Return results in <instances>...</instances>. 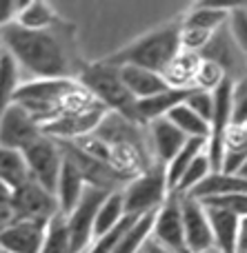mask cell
Segmentation results:
<instances>
[{
    "instance_id": "obj_14",
    "label": "cell",
    "mask_w": 247,
    "mask_h": 253,
    "mask_svg": "<svg viewBox=\"0 0 247 253\" xmlns=\"http://www.w3.org/2000/svg\"><path fill=\"white\" fill-rule=\"evenodd\" d=\"M49 224L34 220H16L0 231V253H40Z\"/></svg>"
},
{
    "instance_id": "obj_35",
    "label": "cell",
    "mask_w": 247,
    "mask_h": 253,
    "mask_svg": "<svg viewBox=\"0 0 247 253\" xmlns=\"http://www.w3.org/2000/svg\"><path fill=\"white\" fill-rule=\"evenodd\" d=\"M203 205L230 211V213L239 215V218H247V193H236V196H225V198H212V200H203Z\"/></svg>"
},
{
    "instance_id": "obj_3",
    "label": "cell",
    "mask_w": 247,
    "mask_h": 253,
    "mask_svg": "<svg viewBox=\"0 0 247 253\" xmlns=\"http://www.w3.org/2000/svg\"><path fill=\"white\" fill-rule=\"evenodd\" d=\"M76 74H78L76 80L80 83V87H85L100 105H105L109 114H116L125 120L141 125L138 123V100L125 87L118 67L105 60L83 62V65H78Z\"/></svg>"
},
{
    "instance_id": "obj_26",
    "label": "cell",
    "mask_w": 247,
    "mask_h": 253,
    "mask_svg": "<svg viewBox=\"0 0 247 253\" xmlns=\"http://www.w3.org/2000/svg\"><path fill=\"white\" fill-rule=\"evenodd\" d=\"M27 180H31V175L27 169L25 156L16 149H7L0 144V182L16 191Z\"/></svg>"
},
{
    "instance_id": "obj_41",
    "label": "cell",
    "mask_w": 247,
    "mask_h": 253,
    "mask_svg": "<svg viewBox=\"0 0 247 253\" xmlns=\"http://www.w3.org/2000/svg\"><path fill=\"white\" fill-rule=\"evenodd\" d=\"M2 51H4V44H2V34H0V56H2Z\"/></svg>"
},
{
    "instance_id": "obj_16",
    "label": "cell",
    "mask_w": 247,
    "mask_h": 253,
    "mask_svg": "<svg viewBox=\"0 0 247 253\" xmlns=\"http://www.w3.org/2000/svg\"><path fill=\"white\" fill-rule=\"evenodd\" d=\"M234 7H221V4H194L187 9V13L181 18L183 29L200 31L207 36H216L230 25V16Z\"/></svg>"
},
{
    "instance_id": "obj_39",
    "label": "cell",
    "mask_w": 247,
    "mask_h": 253,
    "mask_svg": "<svg viewBox=\"0 0 247 253\" xmlns=\"http://www.w3.org/2000/svg\"><path fill=\"white\" fill-rule=\"evenodd\" d=\"M143 253H172V251H167V249H165V247L156 245V242L149 238V240L145 242V247H143Z\"/></svg>"
},
{
    "instance_id": "obj_7",
    "label": "cell",
    "mask_w": 247,
    "mask_h": 253,
    "mask_svg": "<svg viewBox=\"0 0 247 253\" xmlns=\"http://www.w3.org/2000/svg\"><path fill=\"white\" fill-rule=\"evenodd\" d=\"M22 156H25L31 178L56 196L60 171H62V165H65V153H62L60 142L49 138V135H43L27 151H22Z\"/></svg>"
},
{
    "instance_id": "obj_27",
    "label": "cell",
    "mask_w": 247,
    "mask_h": 253,
    "mask_svg": "<svg viewBox=\"0 0 247 253\" xmlns=\"http://www.w3.org/2000/svg\"><path fill=\"white\" fill-rule=\"evenodd\" d=\"M18 62L9 56L7 51H2L0 56V120L4 118L9 109H11L13 100H16L18 91Z\"/></svg>"
},
{
    "instance_id": "obj_36",
    "label": "cell",
    "mask_w": 247,
    "mask_h": 253,
    "mask_svg": "<svg viewBox=\"0 0 247 253\" xmlns=\"http://www.w3.org/2000/svg\"><path fill=\"white\" fill-rule=\"evenodd\" d=\"M16 220H18V211H16V200H13V189H9L7 184L0 182V231L11 227Z\"/></svg>"
},
{
    "instance_id": "obj_28",
    "label": "cell",
    "mask_w": 247,
    "mask_h": 253,
    "mask_svg": "<svg viewBox=\"0 0 247 253\" xmlns=\"http://www.w3.org/2000/svg\"><path fill=\"white\" fill-rule=\"evenodd\" d=\"M167 120L172 125H176L187 138H205V140L209 138V123L200 118L196 111H192L185 102H183L181 107H176V109L167 116Z\"/></svg>"
},
{
    "instance_id": "obj_22",
    "label": "cell",
    "mask_w": 247,
    "mask_h": 253,
    "mask_svg": "<svg viewBox=\"0 0 247 253\" xmlns=\"http://www.w3.org/2000/svg\"><path fill=\"white\" fill-rule=\"evenodd\" d=\"M16 25L25 27L31 31H49L62 25V18L53 11L51 4L34 0V2H22L20 11H18Z\"/></svg>"
},
{
    "instance_id": "obj_25",
    "label": "cell",
    "mask_w": 247,
    "mask_h": 253,
    "mask_svg": "<svg viewBox=\"0 0 247 253\" xmlns=\"http://www.w3.org/2000/svg\"><path fill=\"white\" fill-rule=\"evenodd\" d=\"M207 151V140L205 138H190L185 142V147L174 156V160L167 165V184H169V191H176L178 182H181L183 173L190 169V165L196 160L198 156Z\"/></svg>"
},
{
    "instance_id": "obj_2",
    "label": "cell",
    "mask_w": 247,
    "mask_h": 253,
    "mask_svg": "<svg viewBox=\"0 0 247 253\" xmlns=\"http://www.w3.org/2000/svg\"><path fill=\"white\" fill-rule=\"evenodd\" d=\"M181 51V22L174 20L145 31L102 60L114 67H141V69L163 74Z\"/></svg>"
},
{
    "instance_id": "obj_1",
    "label": "cell",
    "mask_w": 247,
    "mask_h": 253,
    "mask_svg": "<svg viewBox=\"0 0 247 253\" xmlns=\"http://www.w3.org/2000/svg\"><path fill=\"white\" fill-rule=\"evenodd\" d=\"M62 27L65 22L49 31H31L13 22L0 31L4 51L18 62V67L31 71L36 78H71L74 74V60L69 53L71 47L65 36L58 34Z\"/></svg>"
},
{
    "instance_id": "obj_5",
    "label": "cell",
    "mask_w": 247,
    "mask_h": 253,
    "mask_svg": "<svg viewBox=\"0 0 247 253\" xmlns=\"http://www.w3.org/2000/svg\"><path fill=\"white\" fill-rule=\"evenodd\" d=\"M78 87L80 83L74 78H58V80L34 78L18 87L13 102L18 107H22L40 126H45L60 114L67 98Z\"/></svg>"
},
{
    "instance_id": "obj_11",
    "label": "cell",
    "mask_w": 247,
    "mask_h": 253,
    "mask_svg": "<svg viewBox=\"0 0 247 253\" xmlns=\"http://www.w3.org/2000/svg\"><path fill=\"white\" fill-rule=\"evenodd\" d=\"M13 200H16L18 220H34V222L49 224L56 215H60L58 198L34 178L13 191Z\"/></svg>"
},
{
    "instance_id": "obj_4",
    "label": "cell",
    "mask_w": 247,
    "mask_h": 253,
    "mask_svg": "<svg viewBox=\"0 0 247 253\" xmlns=\"http://www.w3.org/2000/svg\"><path fill=\"white\" fill-rule=\"evenodd\" d=\"M107 107L100 105L85 87H78L69 98H67L62 111L43 126V133L53 140H80L96 133L102 120L107 118Z\"/></svg>"
},
{
    "instance_id": "obj_15",
    "label": "cell",
    "mask_w": 247,
    "mask_h": 253,
    "mask_svg": "<svg viewBox=\"0 0 247 253\" xmlns=\"http://www.w3.org/2000/svg\"><path fill=\"white\" fill-rule=\"evenodd\" d=\"M187 135L178 129L176 125H172L167 118H160L149 123V142H151V151H154V160L160 165L167 167L174 160L178 151L185 147Z\"/></svg>"
},
{
    "instance_id": "obj_40",
    "label": "cell",
    "mask_w": 247,
    "mask_h": 253,
    "mask_svg": "<svg viewBox=\"0 0 247 253\" xmlns=\"http://www.w3.org/2000/svg\"><path fill=\"white\" fill-rule=\"evenodd\" d=\"M239 175H243V178H247V160L243 162V167L239 169Z\"/></svg>"
},
{
    "instance_id": "obj_12",
    "label": "cell",
    "mask_w": 247,
    "mask_h": 253,
    "mask_svg": "<svg viewBox=\"0 0 247 253\" xmlns=\"http://www.w3.org/2000/svg\"><path fill=\"white\" fill-rule=\"evenodd\" d=\"M183 227H185V242L190 253H205L214 249V233L209 224L207 209L200 200L192 196H181Z\"/></svg>"
},
{
    "instance_id": "obj_43",
    "label": "cell",
    "mask_w": 247,
    "mask_h": 253,
    "mask_svg": "<svg viewBox=\"0 0 247 253\" xmlns=\"http://www.w3.org/2000/svg\"><path fill=\"white\" fill-rule=\"evenodd\" d=\"M138 253H143V249H141V251H138Z\"/></svg>"
},
{
    "instance_id": "obj_38",
    "label": "cell",
    "mask_w": 247,
    "mask_h": 253,
    "mask_svg": "<svg viewBox=\"0 0 247 253\" xmlns=\"http://www.w3.org/2000/svg\"><path fill=\"white\" fill-rule=\"evenodd\" d=\"M239 253H247V218H241V229H239Z\"/></svg>"
},
{
    "instance_id": "obj_9",
    "label": "cell",
    "mask_w": 247,
    "mask_h": 253,
    "mask_svg": "<svg viewBox=\"0 0 247 253\" xmlns=\"http://www.w3.org/2000/svg\"><path fill=\"white\" fill-rule=\"evenodd\" d=\"M232 84L234 80L227 78L214 91V116L209 120V138H207V158L214 171H221L225 158V138L232 129Z\"/></svg>"
},
{
    "instance_id": "obj_18",
    "label": "cell",
    "mask_w": 247,
    "mask_h": 253,
    "mask_svg": "<svg viewBox=\"0 0 247 253\" xmlns=\"http://www.w3.org/2000/svg\"><path fill=\"white\" fill-rule=\"evenodd\" d=\"M209 224H212L214 233V249L221 253H239V229H241V218L230 211L216 209V207H207Z\"/></svg>"
},
{
    "instance_id": "obj_31",
    "label": "cell",
    "mask_w": 247,
    "mask_h": 253,
    "mask_svg": "<svg viewBox=\"0 0 247 253\" xmlns=\"http://www.w3.org/2000/svg\"><path fill=\"white\" fill-rule=\"evenodd\" d=\"M212 171H214V169H212V162H209L207 151H205L203 156L196 158V160L190 165V169L183 173L181 182H178V187H176V191H174V193H178V196H187V193H190L192 189L196 187V184L203 182V180L207 178Z\"/></svg>"
},
{
    "instance_id": "obj_30",
    "label": "cell",
    "mask_w": 247,
    "mask_h": 253,
    "mask_svg": "<svg viewBox=\"0 0 247 253\" xmlns=\"http://www.w3.org/2000/svg\"><path fill=\"white\" fill-rule=\"evenodd\" d=\"M230 78L227 71L218 65L216 60H207V58H200L198 71H196L194 78V89H200V91H209L214 93L218 87H221L225 80Z\"/></svg>"
},
{
    "instance_id": "obj_19",
    "label": "cell",
    "mask_w": 247,
    "mask_h": 253,
    "mask_svg": "<svg viewBox=\"0 0 247 253\" xmlns=\"http://www.w3.org/2000/svg\"><path fill=\"white\" fill-rule=\"evenodd\" d=\"M192 89H172L167 91H160L151 98H145V100H138V123L141 125H149L154 120L167 118L176 107H181L183 102L187 100Z\"/></svg>"
},
{
    "instance_id": "obj_24",
    "label": "cell",
    "mask_w": 247,
    "mask_h": 253,
    "mask_svg": "<svg viewBox=\"0 0 247 253\" xmlns=\"http://www.w3.org/2000/svg\"><path fill=\"white\" fill-rule=\"evenodd\" d=\"M125 218H127V213H125V198H123V189H120V191L109 193L107 200L102 202L100 211L96 215V224H94V240L105 238L107 233L118 229Z\"/></svg>"
},
{
    "instance_id": "obj_33",
    "label": "cell",
    "mask_w": 247,
    "mask_h": 253,
    "mask_svg": "<svg viewBox=\"0 0 247 253\" xmlns=\"http://www.w3.org/2000/svg\"><path fill=\"white\" fill-rule=\"evenodd\" d=\"M230 34L236 42L241 56L247 60V11L243 7H234L230 16Z\"/></svg>"
},
{
    "instance_id": "obj_20",
    "label": "cell",
    "mask_w": 247,
    "mask_h": 253,
    "mask_svg": "<svg viewBox=\"0 0 247 253\" xmlns=\"http://www.w3.org/2000/svg\"><path fill=\"white\" fill-rule=\"evenodd\" d=\"M87 189L83 173L78 171V167L71 160L65 158V165L60 171V180H58L56 187V198H58V207H60L62 215H69L71 211L78 207V202L83 200V193Z\"/></svg>"
},
{
    "instance_id": "obj_34",
    "label": "cell",
    "mask_w": 247,
    "mask_h": 253,
    "mask_svg": "<svg viewBox=\"0 0 247 253\" xmlns=\"http://www.w3.org/2000/svg\"><path fill=\"white\" fill-rule=\"evenodd\" d=\"M185 105L190 107L192 111H196L203 120L209 123L212 116H214V93L200 91V89H192L190 96H187V100H185Z\"/></svg>"
},
{
    "instance_id": "obj_6",
    "label": "cell",
    "mask_w": 247,
    "mask_h": 253,
    "mask_svg": "<svg viewBox=\"0 0 247 253\" xmlns=\"http://www.w3.org/2000/svg\"><path fill=\"white\" fill-rule=\"evenodd\" d=\"M169 196H172V191L167 184V167L154 160L143 173H138L123 189L125 213H127V218L151 215L165 205Z\"/></svg>"
},
{
    "instance_id": "obj_29",
    "label": "cell",
    "mask_w": 247,
    "mask_h": 253,
    "mask_svg": "<svg viewBox=\"0 0 247 253\" xmlns=\"http://www.w3.org/2000/svg\"><path fill=\"white\" fill-rule=\"evenodd\" d=\"M40 253H74L71 245V233L69 224H67L65 215H56L47 227V236H45V245Z\"/></svg>"
},
{
    "instance_id": "obj_37",
    "label": "cell",
    "mask_w": 247,
    "mask_h": 253,
    "mask_svg": "<svg viewBox=\"0 0 247 253\" xmlns=\"http://www.w3.org/2000/svg\"><path fill=\"white\" fill-rule=\"evenodd\" d=\"M22 2H13V0H0V31L4 27L13 25L18 18V11H20Z\"/></svg>"
},
{
    "instance_id": "obj_21",
    "label": "cell",
    "mask_w": 247,
    "mask_h": 253,
    "mask_svg": "<svg viewBox=\"0 0 247 253\" xmlns=\"http://www.w3.org/2000/svg\"><path fill=\"white\" fill-rule=\"evenodd\" d=\"M120 78H123L125 87L129 89L136 100H145L160 91H167L169 84L165 83L163 74H156L149 69H141V67H118Z\"/></svg>"
},
{
    "instance_id": "obj_17",
    "label": "cell",
    "mask_w": 247,
    "mask_h": 253,
    "mask_svg": "<svg viewBox=\"0 0 247 253\" xmlns=\"http://www.w3.org/2000/svg\"><path fill=\"white\" fill-rule=\"evenodd\" d=\"M236 193H247V178L239 173H227V171H212L187 196L203 202V200H212V198L236 196Z\"/></svg>"
},
{
    "instance_id": "obj_13",
    "label": "cell",
    "mask_w": 247,
    "mask_h": 253,
    "mask_svg": "<svg viewBox=\"0 0 247 253\" xmlns=\"http://www.w3.org/2000/svg\"><path fill=\"white\" fill-rule=\"evenodd\" d=\"M43 135V126L16 102L4 114V118L0 120V144L7 149H16V151L22 153Z\"/></svg>"
},
{
    "instance_id": "obj_32",
    "label": "cell",
    "mask_w": 247,
    "mask_h": 253,
    "mask_svg": "<svg viewBox=\"0 0 247 253\" xmlns=\"http://www.w3.org/2000/svg\"><path fill=\"white\" fill-rule=\"evenodd\" d=\"M232 123L247 125V74L232 84Z\"/></svg>"
},
{
    "instance_id": "obj_8",
    "label": "cell",
    "mask_w": 247,
    "mask_h": 253,
    "mask_svg": "<svg viewBox=\"0 0 247 253\" xmlns=\"http://www.w3.org/2000/svg\"><path fill=\"white\" fill-rule=\"evenodd\" d=\"M114 191H105L98 187H89L85 189L83 200L78 202L74 211L67 218L69 224V233H71V245H74V253H85L92 247L94 242V224H96V215L100 211L102 202L107 200V196Z\"/></svg>"
},
{
    "instance_id": "obj_23",
    "label": "cell",
    "mask_w": 247,
    "mask_h": 253,
    "mask_svg": "<svg viewBox=\"0 0 247 253\" xmlns=\"http://www.w3.org/2000/svg\"><path fill=\"white\" fill-rule=\"evenodd\" d=\"M200 65V53L192 51H181L169 67L163 71L165 83L172 89H194V78Z\"/></svg>"
},
{
    "instance_id": "obj_42",
    "label": "cell",
    "mask_w": 247,
    "mask_h": 253,
    "mask_svg": "<svg viewBox=\"0 0 247 253\" xmlns=\"http://www.w3.org/2000/svg\"><path fill=\"white\" fill-rule=\"evenodd\" d=\"M205 253H221L218 249H209V251H205Z\"/></svg>"
},
{
    "instance_id": "obj_10",
    "label": "cell",
    "mask_w": 247,
    "mask_h": 253,
    "mask_svg": "<svg viewBox=\"0 0 247 253\" xmlns=\"http://www.w3.org/2000/svg\"><path fill=\"white\" fill-rule=\"evenodd\" d=\"M151 240L172 253H190L185 242L183 209H181V196L178 193H172L165 200V205L156 211L154 227H151Z\"/></svg>"
}]
</instances>
